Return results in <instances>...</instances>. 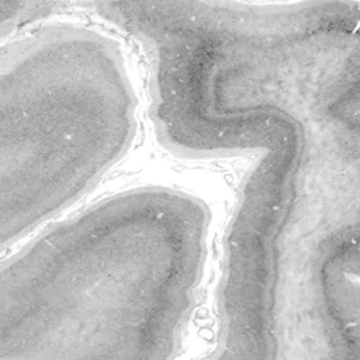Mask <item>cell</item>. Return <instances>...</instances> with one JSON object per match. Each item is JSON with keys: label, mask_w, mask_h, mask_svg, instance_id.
Listing matches in <instances>:
<instances>
[{"label": "cell", "mask_w": 360, "mask_h": 360, "mask_svg": "<svg viewBox=\"0 0 360 360\" xmlns=\"http://www.w3.org/2000/svg\"><path fill=\"white\" fill-rule=\"evenodd\" d=\"M210 219L201 198L145 186L42 231L1 262L0 360L176 357Z\"/></svg>", "instance_id": "obj_1"}, {"label": "cell", "mask_w": 360, "mask_h": 360, "mask_svg": "<svg viewBox=\"0 0 360 360\" xmlns=\"http://www.w3.org/2000/svg\"><path fill=\"white\" fill-rule=\"evenodd\" d=\"M288 76L215 63L165 80L150 101L159 142L186 158L248 155L222 242L215 359H276L284 248L305 187L311 142L284 94Z\"/></svg>", "instance_id": "obj_2"}, {"label": "cell", "mask_w": 360, "mask_h": 360, "mask_svg": "<svg viewBox=\"0 0 360 360\" xmlns=\"http://www.w3.org/2000/svg\"><path fill=\"white\" fill-rule=\"evenodd\" d=\"M136 94L120 45L46 24L0 51V246L91 190L129 150Z\"/></svg>", "instance_id": "obj_3"}, {"label": "cell", "mask_w": 360, "mask_h": 360, "mask_svg": "<svg viewBox=\"0 0 360 360\" xmlns=\"http://www.w3.org/2000/svg\"><path fill=\"white\" fill-rule=\"evenodd\" d=\"M357 210L322 224L309 239L302 263V304L333 357H359V219Z\"/></svg>", "instance_id": "obj_4"}, {"label": "cell", "mask_w": 360, "mask_h": 360, "mask_svg": "<svg viewBox=\"0 0 360 360\" xmlns=\"http://www.w3.org/2000/svg\"><path fill=\"white\" fill-rule=\"evenodd\" d=\"M66 6H69V3L0 0V37L4 39L31 22L44 20Z\"/></svg>", "instance_id": "obj_5"}]
</instances>
